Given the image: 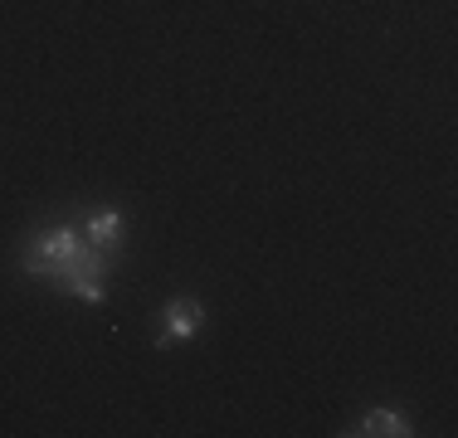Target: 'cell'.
<instances>
[{
  "label": "cell",
  "mask_w": 458,
  "mask_h": 438,
  "mask_svg": "<svg viewBox=\"0 0 458 438\" xmlns=\"http://www.w3.org/2000/svg\"><path fill=\"white\" fill-rule=\"evenodd\" d=\"M205 332V307L200 298H185V292H176V298H166V307H161V332H157V346H181V341H195V336Z\"/></svg>",
  "instance_id": "6da1fadb"
},
{
  "label": "cell",
  "mask_w": 458,
  "mask_h": 438,
  "mask_svg": "<svg viewBox=\"0 0 458 438\" xmlns=\"http://www.w3.org/2000/svg\"><path fill=\"white\" fill-rule=\"evenodd\" d=\"M83 239H89L93 248H103V254H117L127 239V215L123 210H98L83 219Z\"/></svg>",
  "instance_id": "7a4b0ae2"
},
{
  "label": "cell",
  "mask_w": 458,
  "mask_h": 438,
  "mask_svg": "<svg viewBox=\"0 0 458 438\" xmlns=\"http://www.w3.org/2000/svg\"><path fill=\"white\" fill-rule=\"evenodd\" d=\"M346 434H356V438H410V419L400 409H370L356 419V429H346Z\"/></svg>",
  "instance_id": "3957f363"
}]
</instances>
